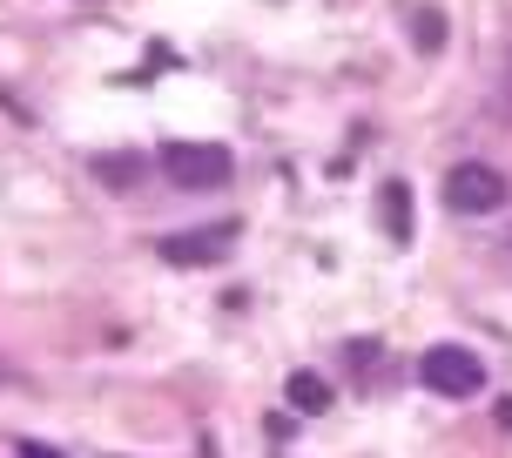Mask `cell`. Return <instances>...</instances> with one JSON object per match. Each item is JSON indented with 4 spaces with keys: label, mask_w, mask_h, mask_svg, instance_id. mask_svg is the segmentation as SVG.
Listing matches in <instances>:
<instances>
[{
    "label": "cell",
    "mask_w": 512,
    "mask_h": 458,
    "mask_svg": "<svg viewBox=\"0 0 512 458\" xmlns=\"http://www.w3.org/2000/svg\"><path fill=\"white\" fill-rule=\"evenodd\" d=\"M21 458H61L54 445H41V438H21Z\"/></svg>",
    "instance_id": "9c48e42d"
},
{
    "label": "cell",
    "mask_w": 512,
    "mask_h": 458,
    "mask_svg": "<svg viewBox=\"0 0 512 458\" xmlns=\"http://www.w3.org/2000/svg\"><path fill=\"white\" fill-rule=\"evenodd\" d=\"M162 176L176 182V189H223L236 176V155L223 142H162Z\"/></svg>",
    "instance_id": "6da1fadb"
},
{
    "label": "cell",
    "mask_w": 512,
    "mask_h": 458,
    "mask_svg": "<svg viewBox=\"0 0 512 458\" xmlns=\"http://www.w3.org/2000/svg\"><path fill=\"white\" fill-rule=\"evenodd\" d=\"M418 378L438 398H479L486 391V364H479V351H465V344H432V351L418 357Z\"/></svg>",
    "instance_id": "7a4b0ae2"
},
{
    "label": "cell",
    "mask_w": 512,
    "mask_h": 458,
    "mask_svg": "<svg viewBox=\"0 0 512 458\" xmlns=\"http://www.w3.org/2000/svg\"><path fill=\"white\" fill-rule=\"evenodd\" d=\"M230 250H236V223H209V229H189V236H162V263H176V270L230 263Z\"/></svg>",
    "instance_id": "277c9868"
},
{
    "label": "cell",
    "mask_w": 512,
    "mask_h": 458,
    "mask_svg": "<svg viewBox=\"0 0 512 458\" xmlns=\"http://www.w3.org/2000/svg\"><path fill=\"white\" fill-rule=\"evenodd\" d=\"M95 176L115 182V189H128V182L142 176V155H95Z\"/></svg>",
    "instance_id": "52a82bcc"
},
{
    "label": "cell",
    "mask_w": 512,
    "mask_h": 458,
    "mask_svg": "<svg viewBox=\"0 0 512 458\" xmlns=\"http://www.w3.org/2000/svg\"><path fill=\"white\" fill-rule=\"evenodd\" d=\"M438 34H445V27H438V14H432V7H418V41H425V48H438Z\"/></svg>",
    "instance_id": "ba28073f"
},
{
    "label": "cell",
    "mask_w": 512,
    "mask_h": 458,
    "mask_svg": "<svg viewBox=\"0 0 512 458\" xmlns=\"http://www.w3.org/2000/svg\"><path fill=\"white\" fill-rule=\"evenodd\" d=\"M445 209L452 216H492V209H506V176L492 162H459L445 176Z\"/></svg>",
    "instance_id": "3957f363"
},
{
    "label": "cell",
    "mask_w": 512,
    "mask_h": 458,
    "mask_svg": "<svg viewBox=\"0 0 512 458\" xmlns=\"http://www.w3.org/2000/svg\"><path fill=\"white\" fill-rule=\"evenodd\" d=\"M283 391H290V411H304V418H324L331 411V384L317 378V371H297Z\"/></svg>",
    "instance_id": "5b68a950"
},
{
    "label": "cell",
    "mask_w": 512,
    "mask_h": 458,
    "mask_svg": "<svg viewBox=\"0 0 512 458\" xmlns=\"http://www.w3.org/2000/svg\"><path fill=\"white\" fill-rule=\"evenodd\" d=\"M378 209H384V236L405 243V236H411V189H405V182H384Z\"/></svg>",
    "instance_id": "8992f818"
}]
</instances>
